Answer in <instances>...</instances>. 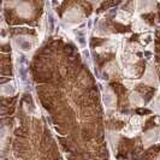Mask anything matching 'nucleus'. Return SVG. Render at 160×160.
I'll list each match as a JSON object with an SVG mask.
<instances>
[{"label":"nucleus","mask_w":160,"mask_h":160,"mask_svg":"<svg viewBox=\"0 0 160 160\" xmlns=\"http://www.w3.org/2000/svg\"><path fill=\"white\" fill-rule=\"evenodd\" d=\"M129 18H130V15L128 12H124V11H119L118 15H117V19L119 22H123V23H128Z\"/></svg>","instance_id":"10"},{"label":"nucleus","mask_w":160,"mask_h":160,"mask_svg":"<svg viewBox=\"0 0 160 160\" xmlns=\"http://www.w3.org/2000/svg\"><path fill=\"white\" fill-rule=\"evenodd\" d=\"M141 123H142V120L140 117H132L131 120H130V124L128 125V128L124 129V134H127L128 136H134L135 134H137L138 131H140V129H141Z\"/></svg>","instance_id":"1"},{"label":"nucleus","mask_w":160,"mask_h":160,"mask_svg":"<svg viewBox=\"0 0 160 160\" xmlns=\"http://www.w3.org/2000/svg\"><path fill=\"white\" fill-rule=\"evenodd\" d=\"M130 101H131V105L138 106V105H142V98L138 95L137 93H131V95H130Z\"/></svg>","instance_id":"6"},{"label":"nucleus","mask_w":160,"mask_h":160,"mask_svg":"<svg viewBox=\"0 0 160 160\" xmlns=\"http://www.w3.org/2000/svg\"><path fill=\"white\" fill-rule=\"evenodd\" d=\"M144 83L149 84V86H154L158 83V80H157V75H155V71L152 66H148V69L146 70V73L143 76V80H142Z\"/></svg>","instance_id":"3"},{"label":"nucleus","mask_w":160,"mask_h":160,"mask_svg":"<svg viewBox=\"0 0 160 160\" xmlns=\"http://www.w3.org/2000/svg\"><path fill=\"white\" fill-rule=\"evenodd\" d=\"M138 5V12H143V11H149L152 10L153 2H137Z\"/></svg>","instance_id":"9"},{"label":"nucleus","mask_w":160,"mask_h":160,"mask_svg":"<svg viewBox=\"0 0 160 160\" xmlns=\"http://www.w3.org/2000/svg\"><path fill=\"white\" fill-rule=\"evenodd\" d=\"M147 25L144 24V22L140 18H136L134 22V30H146Z\"/></svg>","instance_id":"8"},{"label":"nucleus","mask_w":160,"mask_h":160,"mask_svg":"<svg viewBox=\"0 0 160 160\" xmlns=\"http://www.w3.org/2000/svg\"><path fill=\"white\" fill-rule=\"evenodd\" d=\"M151 107H152L155 112H160V93L157 95V98H155V99L152 101Z\"/></svg>","instance_id":"11"},{"label":"nucleus","mask_w":160,"mask_h":160,"mask_svg":"<svg viewBox=\"0 0 160 160\" xmlns=\"http://www.w3.org/2000/svg\"><path fill=\"white\" fill-rule=\"evenodd\" d=\"M15 43L18 45L19 49H23V51H29L30 48H32L34 46V40L32 38H28V36H21V38H16Z\"/></svg>","instance_id":"2"},{"label":"nucleus","mask_w":160,"mask_h":160,"mask_svg":"<svg viewBox=\"0 0 160 160\" xmlns=\"http://www.w3.org/2000/svg\"><path fill=\"white\" fill-rule=\"evenodd\" d=\"M104 101L105 104L107 105L108 107H111V105L114 102V96H113V93L111 92V90H106L105 92V96H104Z\"/></svg>","instance_id":"5"},{"label":"nucleus","mask_w":160,"mask_h":160,"mask_svg":"<svg viewBox=\"0 0 160 160\" xmlns=\"http://www.w3.org/2000/svg\"><path fill=\"white\" fill-rule=\"evenodd\" d=\"M158 138V130H151L143 135V143L146 147L153 144Z\"/></svg>","instance_id":"4"},{"label":"nucleus","mask_w":160,"mask_h":160,"mask_svg":"<svg viewBox=\"0 0 160 160\" xmlns=\"http://www.w3.org/2000/svg\"><path fill=\"white\" fill-rule=\"evenodd\" d=\"M80 16H81L80 11H77V10L73 8V10H70V11L65 15V18H68L69 21H73V19H77ZM68 19H66V21H68Z\"/></svg>","instance_id":"7"},{"label":"nucleus","mask_w":160,"mask_h":160,"mask_svg":"<svg viewBox=\"0 0 160 160\" xmlns=\"http://www.w3.org/2000/svg\"><path fill=\"white\" fill-rule=\"evenodd\" d=\"M124 84H127L128 88H132V87L136 84V82H135V81H131V82H130V81H124Z\"/></svg>","instance_id":"12"},{"label":"nucleus","mask_w":160,"mask_h":160,"mask_svg":"<svg viewBox=\"0 0 160 160\" xmlns=\"http://www.w3.org/2000/svg\"><path fill=\"white\" fill-rule=\"evenodd\" d=\"M158 160H160V157H159V159H158Z\"/></svg>","instance_id":"13"}]
</instances>
